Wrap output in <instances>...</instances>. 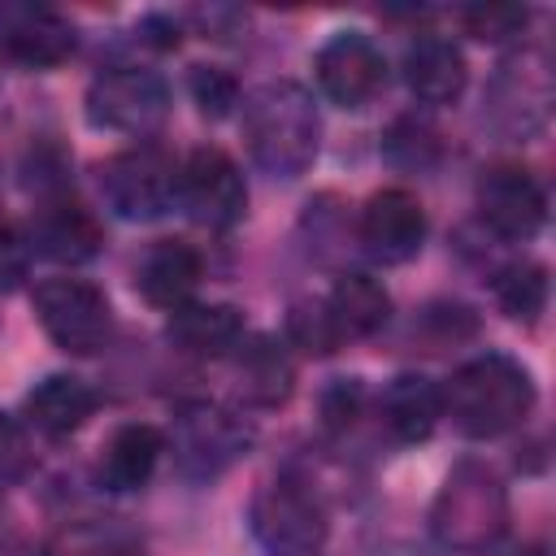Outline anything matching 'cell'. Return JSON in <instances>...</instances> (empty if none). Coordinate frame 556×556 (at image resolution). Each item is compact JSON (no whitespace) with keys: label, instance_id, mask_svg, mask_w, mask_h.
Returning <instances> with one entry per match:
<instances>
[{"label":"cell","instance_id":"6da1fadb","mask_svg":"<svg viewBox=\"0 0 556 556\" xmlns=\"http://www.w3.org/2000/svg\"><path fill=\"white\" fill-rule=\"evenodd\" d=\"M243 143L261 174L300 178L321 148V113L313 96L291 78L256 87L243 104Z\"/></svg>","mask_w":556,"mask_h":556},{"label":"cell","instance_id":"7a4b0ae2","mask_svg":"<svg viewBox=\"0 0 556 556\" xmlns=\"http://www.w3.org/2000/svg\"><path fill=\"white\" fill-rule=\"evenodd\" d=\"M534 408V378L504 352H482L443 382V417L469 439H500Z\"/></svg>","mask_w":556,"mask_h":556},{"label":"cell","instance_id":"3957f363","mask_svg":"<svg viewBox=\"0 0 556 556\" xmlns=\"http://www.w3.org/2000/svg\"><path fill=\"white\" fill-rule=\"evenodd\" d=\"M508 530V486L486 460H456L430 504V534L439 547L478 556Z\"/></svg>","mask_w":556,"mask_h":556},{"label":"cell","instance_id":"277c9868","mask_svg":"<svg viewBox=\"0 0 556 556\" xmlns=\"http://www.w3.org/2000/svg\"><path fill=\"white\" fill-rule=\"evenodd\" d=\"M248 530L265 556H317L326 547L330 517L308 482L278 473L256 486L248 504Z\"/></svg>","mask_w":556,"mask_h":556},{"label":"cell","instance_id":"5b68a950","mask_svg":"<svg viewBox=\"0 0 556 556\" xmlns=\"http://www.w3.org/2000/svg\"><path fill=\"white\" fill-rule=\"evenodd\" d=\"M252 439H256L252 426L235 408L213 404V400H195V404H182L174 413V426L165 434V452H174V465L182 478L213 482L248 456Z\"/></svg>","mask_w":556,"mask_h":556},{"label":"cell","instance_id":"8992f818","mask_svg":"<svg viewBox=\"0 0 556 556\" xmlns=\"http://www.w3.org/2000/svg\"><path fill=\"white\" fill-rule=\"evenodd\" d=\"M30 304L43 334L70 356H96L113 339V304L87 278H74V274L43 278L35 282Z\"/></svg>","mask_w":556,"mask_h":556},{"label":"cell","instance_id":"52a82bcc","mask_svg":"<svg viewBox=\"0 0 556 556\" xmlns=\"http://www.w3.org/2000/svg\"><path fill=\"white\" fill-rule=\"evenodd\" d=\"M83 104H87V122L96 130L148 139L169 117V87H165V78L156 70L109 65V70H100L91 78Z\"/></svg>","mask_w":556,"mask_h":556},{"label":"cell","instance_id":"ba28073f","mask_svg":"<svg viewBox=\"0 0 556 556\" xmlns=\"http://www.w3.org/2000/svg\"><path fill=\"white\" fill-rule=\"evenodd\" d=\"M174 187H178V165L156 143L117 152L100 165V195L126 222H152L165 208H174Z\"/></svg>","mask_w":556,"mask_h":556},{"label":"cell","instance_id":"9c48e42d","mask_svg":"<svg viewBox=\"0 0 556 556\" xmlns=\"http://www.w3.org/2000/svg\"><path fill=\"white\" fill-rule=\"evenodd\" d=\"M552 113V65L543 52L526 48L500 65L486 87V117L508 139H530L547 126Z\"/></svg>","mask_w":556,"mask_h":556},{"label":"cell","instance_id":"30bf717a","mask_svg":"<svg viewBox=\"0 0 556 556\" xmlns=\"http://www.w3.org/2000/svg\"><path fill=\"white\" fill-rule=\"evenodd\" d=\"M174 204L208 226V230H226L243 217L248 208V182L243 169L222 152V148H195L182 165H178V187H174Z\"/></svg>","mask_w":556,"mask_h":556},{"label":"cell","instance_id":"8fae6325","mask_svg":"<svg viewBox=\"0 0 556 556\" xmlns=\"http://www.w3.org/2000/svg\"><path fill=\"white\" fill-rule=\"evenodd\" d=\"M473 204H478L482 226L491 235L508 239V243L534 239L543 230V222H547V191L521 165H491V169H482V178L473 187Z\"/></svg>","mask_w":556,"mask_h":556},{"label":"cell","instance_id":"7c38bea8","mask_svg":"<svg viewBox=\"0 0 556 556\" xmlns=\"http://www.w3.org/2000/svg\"><path fill=\"white\" fill-rule=\"evenodd\" d=\"M317 87L339 109H365L387 87V56L382 48L361 30L330 35L313 56Z\"/></svg>","mask_w":556,"mask_h":556},{"label":"cell","instance_id":"4fadbf2b","mask_svg":"<svg viewBox=\"0 0 556 556\" xmlns=\"http://www.w3.org/2000/svg\"><path fill=\"white\" fill-rule=\"evenodd\" d=\"M426 204L408 187H382L361 204L356 239L378 265H404L426 243Z\"/></svg>","mask_w":556,"mask_h":556},{"label":"cell","instance_id":"5bb4252c","mask_svg":"<svg viewBox=\"0 0 556 556\" xmlns=\"http://www.w3.org/2000/svg\"><path fill=\"white\" fill-rule=\"evenodd\" d=\"M78 35L70 17H61L48 4L30 0H4L0 4V52L26 70H52L74 52Z\"/></svg>","mask_w":556,"mask_h":556},{"label":"cell","instance_id":"9a60e30c","mask_svg":"<svg viewBox=\"0 0 556 556\" xmlns=\"http://www.w3.org/2000/svg\"><path fill=\"white\" fill-rule=\"evenodd\" d=\"M26 239H30V252H39L48 261L83 265V261H91L100 252L104 230H100V222H96V213L87 204H78L65 191H48L35 204V217H30Z\"/></svg>","mask_w":556,"mask_h":556},{"label":"cell","instance_id":"2e32d148","mask_svg":"<svg viewBox=\"0 0 556 556\" xmlns=\"http://www.w3.org/2000/svg\"><path fill=\"white\" fill-rule=\"evenodd\" d=\"M200 274H204L200 252L191 243H182V239H156L135 261V287H139V295L152 308H165V313L191 304V295L200 287Z\"/></svg>","mask_w":556,"mask_h":556},{"label":"cell","instance_id":"e0dca14e","mask_svg":"<svg viewBox=\"0 0 556 556\" xmlns=\"http://www.w3.org/2000/svg\"><path fill=\"white\" fill-rule=\"evenodd\" d=\"M404 83L421 104H456L465 83H469V65L465 52L443 39V35H417L404 48Z\"/></svg>","mask_w":556,"mask_h":556},{"label":"cell","instance_id":"ac0fdd59","mask_svg":"<svg viewBox=\"0 0 556 556\" xmlns=\"http://www.w3.org/2000/svg\"><path fill=\"white\" fill-rule=\"evenodd\" d=\"M235 387L243 395V404L252 408H278L291 400L295 391V365L287 343L278 339H243L235 352Z\"/></svg>","mask_w":556,"mask_h":556},{"label":"cell","instance_id":"d6986e66","mask_svg":"<svg viewBox=\"0 0 556 556\" xmlns=\"http://www.w3.org/2000/svg\"><path fill=\"white\" fill-rule=\"evenodd\" d=\"M378 417L395 443H421L443 421V387L426 374H395L378 400Z\"/></svg>","mask_w":556,"mask_h":556},{"label":"cell","instance_id":"ffe728a7","mask_svg":"<svg viewBox=\"0 0 556 556\" xmlns=\"http://www.w3.org/2000/svg\"><path fill=\"white\" fill-rule=\"evenodd\" d=\"M165 334L187 356H230L248 339V326L235 304H195L191 300L169 313Z\"/></svg>","mask_w":556,"mask_h":556},{"label":"cell","instance_id":"44dd1931","mask_svg":"<svg viewBox=\"0 0 556 556\" xmlns=\"http://www.w3.org/2000/svg\"><path fill=\"white\" fill-rule=\"evenodd\" d=\"M96 404H100V395L83 378L48 374L43 382H35L26 391V421L48 439H65L96 417Z\"/></svg>","mask_w":556,"mask_h":556},{"label":"cell","instance_id":"7402d4cb","mask_svg":"<svg viewBox=\"0 0 556 556\" xmlns=\"http://www.w3.org/2000/svg\"><path fill=\"white\" fill-rule=\"evenodd\" d=\"M161 456H165V434L148 421H126L109 434L96 473L109 491H139L156 473Z\"/></svg>","mask_w":556,"mask_h":556},{"label":"cell","instance_id":"603a6c76","mask_svg":"<svg viewBox=\"0 0 556 556\" xmlns=\"http://www.w3.org/2000/svg\"><path fill=\"white\" fill-rule=\"evenodd\" d=\"M339 339H369L391 321V291L374 274H339L330 295L321 300Z\"/></svg>","mask_w":556,"mask_h":556},{"label":"cell","instance_id":"cb8c5ba5","mask_svg":"<svg viewBox=\"0 0 556 556\" xmlns=\"http://www.w3.org/2000/svg\"><path fill=\"white\" fill-rule=\"evenodd\" d=\"M491 291H495V304L504 317L513 321H526L534 326L539 313L547 308V265L543 261H513L504 269H495L491 278Z\"/></svg>","mask_w":556,"mask_h":556},{"label":"cell","instance_id":"d4e9b609","mask_svg":"<svg viewBox=\"0 0 556 556\" xmlns=\"http://www.w3.org/2000/svg\"><path fill=\"white\" fill-rule=\"evenodd\" d=\"M287 339H291L300 352H313V356H326V352H334V348L343 343L321 300H317V304L304 300V304L291 308V317H287Z\"/></svg>","mask_w":556,"mask_h":556},{"label":"cell","instance_id":"484cf974","mask_svg":"<svg viewBox=\"0 0 556 556\" xmlns=\"http://www.w3.org/2000/svg\"><path fill=\"white\" fill-rule=\"evenodd\" d=\"M460 22L473 39H508V35H521L526 22H530V9H517V4H473V9H460Z\"/></svg>","mask_w":556,"mask_h":556},{"label":"cell","instance_id":"4316f807","mask_svg":"<svg viewBox=\"0 0 556 556\" xmlns=\"http://www.w3.org/2000/svg\"><path fill=\"white\" fill-rule=\"evenodd\" d=\"M30 469H35V447H30L26 426L17 417L0 413V486L22 482Z\"/></svg>","mask_w":556,"mask_h":556},{"label":"cell","instance_id":"83f0119b","mask_svg":"<svg viewBox=\"0 0 556 556\" xmlns=\"http://www.w3.org/2000/svg\"><path fill=\"white\" fill-rule=\"evenodd\" d=\"M191 96H195L204 117H226L230 104H239V83L217 65H195L191 70Z\"/></svg>","mask_w":556,"mask_h":556},{"label":"cell","instance_id":"f1b7e54d","mask_svg":"<svg viewBox=\"0 0 556 556\" xmlns=\"http://www.w3.org/2000/svg\"><path fill=\"white\" fill-rule=\"evenodd\" d=\"M387 156L395 161V165H426L430 156H434V130L426 126V122H417V117H404V122H395L391 126V135H387Z\"/></svg>","mask_w":556,"mask_h":556},{"label":"cell","instance_id":"f546056e","mask_svg":"<svg viewBox=\"0 0 556 556\" xmlns=\"http://www.w3.org/2000/svg\"><path fill=\"white\" fill-rule=\"evenodd\" d=\"M361 408H365V387H361L356 378H339V382L321 395V417H326L330 430H348V426H356Z\"/></svg>","mask_w":556,"mask_h":556},{"label":"cell","instance_id":"4dcf8cb0","mask_svg":"<svg viewBox=\"0 0 556 556\" xmlns=\"http://www.w3.org/2000/svg\"><path fill=\"white\" fill-rule=\"evenodd\" d=\"M30 239L13 226V222H0V291H13L22 287L26 269H30Z\"/></svg>","mask_w":556,"mask_h":556},{"label":"cell","instance_id":"1f68e13d","mask_svg":"<svg viewBox=\"0 0 556 556\" xmlns=\"http://www.w3.org/2000/svg\"><path fill=\"white\" fill-rule=\"evenodd\" d=\"M52 556H122V552H109L100 543H87V534H65L61 547H52Z\"/></svg>","mask_w":556,"mask_h":556},{"label":"cell","instance_id":"d6a6232c","mask_svg":"<svg viewBox=\"0 0 556 556\" xmlns=\"http://www.w3.org/2000/svg\"><path fill=\"white\" fill-rule=\"evenodd\" d=\"M517 556H547V547H543V543H530V547H521Z\"/></svg>","mask_w":556,"mask_h":556},{"label":"cell","instance_id":"836d02e7","mask_svg":"<svg viewBox=\"0 0 556 556\" xmlns=\"http://www.w3.org/2000/svg\"><path fill=\"white\" fill-rule=\"evenodd\" d=\"M122 556H143V552H122Z\"/></svg>","mask_w":556,"mask_h":556}]
</instances>
